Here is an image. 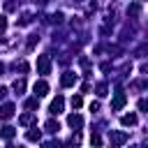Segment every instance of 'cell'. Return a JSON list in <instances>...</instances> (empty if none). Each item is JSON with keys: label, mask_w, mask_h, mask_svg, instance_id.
<instances>
[{"label": "cell", "mask_w": 148, "mask_h": 148, "mask_svg": "<svg viewBox=\"0 0 148 148\" xmlns=\"http://www.w3.org/2000/svg\"><path fill=\"white\" fill-rule=\"evenodd\" d=\"M37 72L42 76H46L51 72V58L49 56H37Z\"/></svg>", "instance_id": "cell-1"}, {"label": "cell", "mask_w": 148, "mask_h": 148, "mask_svg": "<svg viewBox=\"0 0 148 148\" xmlns=\"http://www.w3.org/2000/svg\"><path fill=\"white\" fill-rule=\"evenodd\" d=\"M125 102H127V95H125V92H116V97H113V102H111V111H120V109L125 106Z\"/></svg>", "instance_id": "cell-2"}, {"label": "cell", "mask_w": 148, "mask_h": 148, "mask_svg": "<svg viewBox=\"0 0 148 148\" xmlns=\"http://www.w3.org/2000/svg\"><path fill=\"white\" fill-rule=\"evenodd\" d=\"M32 90H35V95H37V97H44V95L49 92V83H46V81H35Z\"/></svg>", "instance_id": "cell-3"}, {"label": "cell", "mask_w": 148, "mask_h": 148, "mask_svg": "<svg viewBox=\"0 0 148 148\" xmlns=\"http://www.w3.org/2000/svg\"><path fill=\"white\" fill-rule=\"evenodd\" d=\"M12 116H14V104H9V102L2 104L0 106V120H9Z\"/></svg>", "instance_id": "cell-4"}, {"label": "cell", "mask_w": 148, "mask_h": 148, "mask_svg": "<svg viewBox=\"0 0 148 148\" xmlns=\"http://www.w3.org/2000/svg\"><path fill=\"white\" fill-rule=\"evenodd\" d=\"M127 141V134L125 132H111V143L113 146H123Z\"/></svg>", "instance_id": "cell-5"}, {"label": "cell", "mask_w": 148, "mask_h": 148, "mask_svg": "<svg viewBox=\"0 0 148 148\" xmlns=\"http://www.w3.org/2000/svg\"><path fill=\"white\" fill-rule=\"evenodd\" d=\"M60 83H62L65 88L74 86V83H76V74H72V72H65V74H62V79H60Z\"/></svg>", "instance_id": "cell-6"}, {"label": "cell", "mask_w": 148, "mask_h": 148, "mask_svg": "<svg viewBox=\"0 0 148 148\" xmlns=\"http://www.w3.org/2000/svg\"><path fill=\"white\" fill-rule=\"evenodd\" d=\"M62 106H65V99H62V97L58 95V97H56V99L51 102V113H56V116H58V113L62 111Z\"/></svg>", "instance_id": "cell-7"}, {"label": "cell", "mask_w": 148, "mask_h": 148, "mask_svg": "<svg viewBox=\"0 0 148 148\" xmlns=\"http://www.w3.org/2000/svg\"><path fill=\"white\" fill-rule=\"evenodd\" d=\"M67 125H69V127H74V130H79V127L83 125V118H81L79 113H72V116L67 118Z\"/></svg>", "instance_id": "cell-8"}, {"label": "cell", "mask_w": 148, "mask_h": 148, "mask_svg": "<svg viewBox=\"0 0 148 148\" xmlns=\"http://www.w3.org/2000/svg\"><path fill=\"white\" fill-rule=\"evenodd\" d=\"M127 14H130L132 18H139V14H141V5H139V2H132V5L127 7Z\"/></svg>", "instance_id": "cell-9"}, {"label": "cell", "mask_w": 148, "mask_h": 148, "mask_svg": "<svg viewBox=\"0 0 148 148\" xmlns=\"http://www.w3.org/2000/svg\"><path fill=\"white\" fill-rule=\"evenodd\" d=\"M120 123H123L125 127H132V125H136V116H134V113H127V116L120 118Z\"/></svg>", "instance_id": "cell-10"}, {"label": "cell", "mask_w": 148, "mask_h": 148, "mask_svg": "<svg viewBox=\"0 0 148 148\" xmlns=\"http://www.w3.org/2000/svg\"><path fill=\"white\" fill-rule=\"evenodd\" d=\"M0 134H2V139H7V141H9V139H14V134H16V132H14V127L5 125V127L0 130Z\"/></svg>", "instance_id": "cell-11"}, {"label": "cell", "mask_w": 148, "mask_h": 148, "mask_svg": "<svg viewBox=\"0 0 148 148\" xmlns=\"http://www.w3.org/2000/svg\"><path fill=\"white\" fill-rule=\"evenodd\" d=\"M12 88H14V92H16V95H21V92L25 90V81H23V79H16Z\"/></svg>", "instance_id": "cell-12"}, {"label": "cell", "mask_w": 148, "mask_h": 148, "mask_svg": "<svg viewBox=\"0 0 148 148\" xmlns=\"http://www.w3.org/2000/svg\"><path fill=\"white\" fill-rule=\"evenodd\" d=\"M44 127H46V132H51V134H56V132L60 130V125H58L56 120H46V125H44Z\"/></svg>", "instance_id": "cell-13"}, {"label": "cell", "mask_w": 148, "mask_h": 148, "mask_svg": "<svg viewBox=\"0 0 148 148\" xmlns=\"http://www.w3.org/2000/svg\"><path fill=\"white\" fill-rule=\"evenodd\" d=\"M25 139H28V141H39V139H42V134H39V130L35 127V130H30V132L25 134Z\"/></svg>", "instance_id": "cell-14"}, {"label": "cell", "mask_w": 148, "mask_h": 148, "mask_svg": "<svg viewBox=\"0 0 148 148\" xmlns=\"http://www.w3.org/2000/svg\"><path fill=\"white\" fill-rule=\"evenodd\" d=\"M18 123H21V125H30V123H32V113H23V116L18 118Z\"/></svg>", "instance_id": "cell-15"}, {"label": "cell", "mask_w": 148, "mask_h": 148, "mask_svg": "<svg viewBox=\"0 0 148 148\" xmlns=\"http://www.w3.org/2000/svg\"><path fill=\"white\" fill-rule=\"evenodd\" d=\"M95 90H97V95H99V97H104V95H106V83H97V88H95Z\"/></svg>", "instance_id": "cell-16"}, {"label": "cell", "mask_w": 148, "mask_h": 148, "mask_svg": "<svg viewBox=\"0 0 148 148\" xmlns=\"http://www.w3.org/2000/svg\"><path fill=\"white\" fill-rule=\"evenodd\" d=\"M81 104H83V99H81L79 95H74V97H72V106H74V109H81Z\"/></svg>", "instance_id": "cell-17"}, {"label": "cell", "mask_w": 148, "mask_h": 148, "mask_svg": "<svg viewBox=\"0 0 148 148\" xmlns=\"http://www.w3.org/2000/svg\"><path fill=\"white\" fill-rule=\"evenodd\" d=\"M30 21H32V16H30V14H23V16H21V21H18V25H28Z\"/></svg>", "instance_id": "cell-18"}, {"label": "cell", "mask_w": 148, "mask_h": 148, "mask_svg": "<svg viewBox=\"0 0 148 148\" xmlns=\"http://www.w3.org/2000/svg\"><path fill=\"white\" fill-rule=\"evenodd\" d=\"M37 42H39V37H37V35H30V39H28V49H35Z\"/></svg>", "instance_id": "cell-19"}, {"label": "cell", "mask_w": 148, "mask_h": 148, "mask_svg": "<svg viewBox=\"0 0 148 148\" xmlns=\"http://www.w3.org/2000/svg\"><path fill=\"white\" fill-rule=\"evenodd\" d=\"M16 69H21V72H28V62H23V60H21V62H16Z\"/></svg>", "instance_id": "cell-20"}, {"label": "cell", "mask_w": 148, "mask_h": 148, "mask_svg": "<svg viewBox=\"0 0 148 148\" xmlns=\"http://www.w3.org/2000/svg\"><path fill=\"white\" fill-rule=\"evenodd\" d=\"M25 109H37V99H28L25 102Z\"/></svg>", "instance_id": "cell-21"}, {"label": "cell", "mask_w": 148, "mask_h": 148, "mask_svg": "<svg viewBox=\"0 0 148 148\" xmlns=\"http://www.w3.org/2000/svg\"><path fill=\"white\" fill-rule=\"evenodd\" d=\"M90 143H95V146H99V143H102V139H99V134H92V136H90Z\"/></svg>", "instance_id": "cell-22"}, {"label": "cell", "mask_w": 148, "mask_h": 148, "mask_svg": "<svg viewBox=\"0 0 148 148\" xmlns=\"http://www.w3.org/2000/svg\"><path fill=\"white\" fill-rule=\"evenodd\" d=\"M14 7H16V5H14L12 0H7V2H5V9H7V12H14Z\"/></svg>", "instance_id": "cell-23"}, {"label": "cell", "mask_w": 148, "mask_h": 148, "mask_svg": "<svg viewBox=\"0 0 148 148\" xmlns=\"http://www.w3.org/2000/svg\"><path fill=\"white\" fill-rule=\"evenodd\" d=\"M5 28H7V18H5V16H0V32H2Z\"/></svg>", "instance_id": "cell-24"}, {"label": "cell", "mask_w": 148, "mask_h": 148, "mask_svg": "<svg viewBox=\"0 0 148 148\" xmlns=\"http://www.w3.org/2000/svg\"><path fill=\"white\" fill-rule=\"evenodd\" d=\"M99 109V102H90V111H97Z\"/></svg>", "instance_id": "cell-25"}, {"label": "cell", "mask_w": 148, "mask_h": 148, "mask_svg": "<svg viewBox=\"0 0 148 148\" xmlns=\"http://www.w3.org/2000/svg\"><path fill=\"white\" fill-rule=\"evenodd\" d=\"M2 69H5V65H2V62H0V74H2Z\"/></svg>", "instance_id": "cell-26"}]
</instances>
